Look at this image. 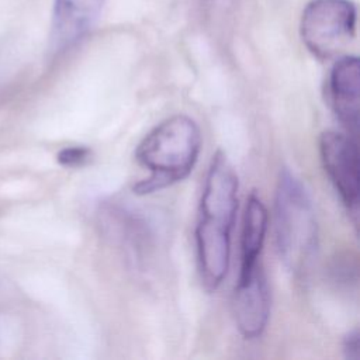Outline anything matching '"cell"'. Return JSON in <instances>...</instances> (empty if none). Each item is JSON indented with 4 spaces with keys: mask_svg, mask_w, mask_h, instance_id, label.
<instances>
[{
    "mask_svg": "<svg viewBox=\"0 0 360 360\" xmlns=\"http://www.w3.org/2000/svg\"><path fill=\"white\" fill-rule=\"evenodd\" d=\"M319 156L342 204L357 224L360 194L357 136L338 131L322 132L319 136Z\"/></svg>",
    "mask_w": 360,
    "mask_h": 360,
    "instance_id": "5b68a950",
    "label": "cell"
},
{
    "mask_svg": "<svg viewBox=\"0 0 360 360\" xmlns=\"http://www.w3.org/2000/svg\"><path fill=\"white\" fill-rule=\"evenodd\" d=\"M59 165L65 167H82L91 159V149L87 146H66L56 156Z\"/></svg>",
    "mask_w": 360,
    "mask_h": 360,
    "instance_id": "30bf717a",
    "label": "cell"
},
{
    "mask_svg": "<svg viewBox=\"0 0 360 360\" xmlns=\"http://www.w3.org/2000/svg\"><path fill=\"white\" fill-rule=\"evenodd\" d=\"M238 186L233 166L222 150H217L205 176L195 226L198 269L208 291L217 290L228 273Z\"/></svg>",
    "mask_w": 360,
    "mask_h": 360,
    "instance_id": "6da1fadb",
    "label": "cell"
},
{
    "mask_svg": "<svg viewBox=\"0 0 360 360\" xmlns=\"http://www.w3.org/2000/svg\"><path fill=\"white\" fill-rule=\"evenodd\" d=\"M357 8L350 0H311L302 10L300 35L319 59L340 53L356 37Z\"/></svg>",
    "mask_w": 360,
    "mask_h": 360,
    "instance_id": "277c9868",
    "label": "cell"
},
{
    "mask_svg": "<svg viewBox=\"0 0 360 360\" xmlns=\"http://www.w3.org/2000/svg\"><path fill=\"white\" fill-rule=\"evenodd\" d=\"M201 131L188 115H172L153 127L135 149L136 162L149 176L134 186L138 195L152 194L186 179L201 150Z\"/></svg>",
    "mask_w": 360,
    "mask_h": 360,
    "instance_id": "7a4b0ae2",
    "label": "cell"
},
{
    "mask_svg": "<svg viewBox=\"0 0 360 360\" xmlns=\"http://www.w3.org/2000/svg\"><path fill=\"white\" fill-rule=\"evenodd\" d=\"M274 235L285 267L294 274L308 271L318 252V222L308 191L288 169H283L277 180Z\"/></svg>",
    "mask_w": 360,
    "mask_h": 360,
    "instance_id": "3957f363",
    "label": "cell"
},
{
    "mask_svg": "<svg viewBox=\"0 0 360 360\" xmlns=\"http://www.w3.org/2000/svg\"><path fill=\"white\" fill-rule=\"evenodd\" d=\"M360 65L356 55H345L332 66L326 82V98L346 132L357 136Z\"/></svg>",
    "mask_w": 360,
    "mask_h": 360,
    "instance_id": "ba28073f",
    "label": "cell"
},
{
    "mask_svg": "<svg viewBox=\"0 0 360 360\" xmlns=\"http://www.w3.org/2000/svg\"><path fill=\"white\" fill-rule=\"evenodd\" d=\"M343 353L347 359H357L359 353V332L353 329L343 339Z\"/></svg>",
    "mask_w": 360,
    "mask_h": 360,
    "instance_id": "8fae6325",
    "label": "cell"
},
{
    "mask_svg": "<svg viewBox=\"0 0 360 360\" xmlns=\"http://www.w3.org/2000/svg\"><path fill=\"white\" fill-rule=\"evenodd\" d=\"M105 0H53L51 48L59 53L82 41L96 25Z\"/></svg>",
    "mask_w": 360,
    "mask_h": 360,
    "instance_id": "52a82bcc",
    "label": "cell"
},
{
    "mask_svg": "<svg viewBox=\"0 0 360 360\" xmlns=\"http://www.w3.org/2000/svg\"><path fill=\"white\" fill-rule=\"evenodd\" d=\"M236 328L245 339H257L270 316V291L262 263L238 274L232 298Z\"/></svg>",
    "mask_w": 360,
    "mask_h": 360,
    "instance_id": "8992f818",
    "label": "cell"
},
{
    "mask_svg": "<svg viewBox=\"0 0 360 360\" xmlns=\"http://www.w3.org/2000/svg\"><path fill=\"white\" fill-rule=\"evenodd\" d=\"M267 222L269 214L263 201L257 194L250 193L246 200L243 215L239 273L248 271L260 263V253L266 239Z\"/></svg>",
    "mask_w": 360,
    "mask_h": 360,
    "instance_id": "9c48e42d",
    "label": "cell"
}]
</instances>
